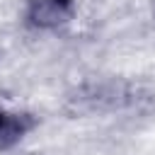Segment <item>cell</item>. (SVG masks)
Here are the masks:
<instances>
[{"label": "cell", "mask_w": 155, "mask_h": 155, "mask_svg": "<svg viewBox=\"0 0 155 155\" xmlns=\"http://www.w3.org/2000/svg\"><path fill=\"white\" fill-rule=\"evenodd\" d=\"M70 2L68 0H34L31 5V19L41 27H51L58 24L68 17Z\"/></svg>", "instance_id": "1"}, {"label": "cell", "mask_w": 155, "mask_h": 155, "mask_svg": "<svg viewBox=\"0 0 155 155\" xmlns=\"http://www.w3.org/2000/svg\"><path fill=\"white\" fill-rule=\"evenodd\" d=\"M22 131H24V126H22L19 119L7 116V114H0V148L15 143L22 136Z\"/></svg>", "instance_id": "2"}]
</instances>
